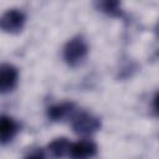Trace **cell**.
<instances>
[{
    "label": "cell",
    "mask_w": 159,
    "mask_h": 159,
    "mask_svg": "<svg viewBox=\"0 0 159 159\" xmlns=\"http://www.w3.org/2000/svg\"><path fill=\"white\" fill-rule=\"evenodd\" d=\"M73 107L75 104L72 102H63L60 104H55L47 109V116L51 120H61L73 111Z\"/></svg>",
    "instance_id": "obj_7"
},
{
    "label": "cell",
    "mask_w": 159,
    "mask_h": 159,
    "mask_svg": "<svg viewBox=\"0 0 159 159\" xmlns=\"http://www.w3.org/2000/svg\"><path fill=\"white\" fill-rule=\"evenodd\" d=\"M97 153V145L91 140H78L71 143L68 154L72 159H89Z\"/></svg>",
    "instance_id": "obj_5"
},
{
    "label": "cell",
    "mask_w": 159,
    "mask_h": 159,
    "mask_svg": "<svg viewBox=\"0 0 159 159\" xmlns=\"http://www.w3.org/2000/svg\"><path fill=\"white\" fill-rule=\"evenodd\" d=\"M25 159H45V154L41 149H36V150L31 152L30 154H27L25 157Z\"/></svg>",
    "instance_id": "obj_10"
},
{
    "label": "cell",
    "mask_w": 159,
    "mask_h": 159,
    "mask_svg": "<svg viewBox=\"0 0 159 159\" xmlns=\"http://www.w3.org/2000/svg\"><path fill=\"white\" fill-rule=\"evenodd\" d=\"M19 78V71L15 66L10 63L0 65V93L11 91Z\"/></svg>",
    "instance_id": "obj_4"
},
{
    "label": "cell",
    "mask_w": 159,
    "mask_h": 159,
    "mask_svg": "<svg viewBox=\"0 0 159 159\" xmlns=\"http://www.w3.org/2000/svg\"><path fill=\"white\" fill-rule=\"evenodd\" d=\"M87 52H88V46H87L86 41L82 37L77 36V37L71 39L65 45V47H63V60L70 66H76L86 57Z\"/></svg>",
    "instance_id": "obj_1"
},
{
    "label": "cell",
    "mask_w": 159,
    "mask_h": 159,
    "mask_svg": "<svg viewBox=\"0 0 159 159\" xmlns=\"http://www.w3.org/2000/svg\"><path fill=\"white\" fill-rule=\"evenodd\" d=\"M99 6L102 7V11L109 14V15H119L120 10H119V2L117 1H104V2H99Z\"/></svg>",
    "instance_id": "obj_9"
},
{
    "label": "cell",
    "mask_w": 159,
    "mask_h": 159,
    "mask_svg": "<svg viewBox=\"0 0 159 159\" xmlns=\"http://www.w3.org/2000/svg\"><path fill=\"white\" fill-rule=\"evenodd\" d=\"M71 143L66 138H56L48 144V152L55 159H60L68 153Z\"/></svg>",
    "instance_id": "obj_8"
},
{
    "label": "cell",
    "mask_w": 159,
    "mask_h": 159,
    "mask_svg": "<svg viewBox=\"0 0 159 159\" xmlns=\"http://www.w3.org/2000/svg\"><path fill=\"white\" fill-rule=\"evenodd\" d=\"M101 122L97 117L88 113H80L72 120V129L78 134H91L98 130Z\"/></svg>",
    "instance_id": "obj_3"
},
{
    "label": "cell",
    "mask_w": 159,
    "mask_h": 159,
    "mask_svg": "<svg viewBox=\"0 0 159 159\" xmlns=\"http://www.w3.org/2000/svg\"><path fill=\"white\" fill-rule=\"evenodd\" d=\"M25 24V15L19 9H9L0 17V29L5 32H19Z\"/></svg>",
    "instance_id": "obj_2"
},
{
    "label": "cell",
    "mask_w": 159,
    "mask_h": 159,
    "mask_svg": "<svg viewBox=\"0 0 159 159\" xmlns=\"http://www.w3.org/2000/svg\"><path fill=\"white\" fill-rule=\"evenodd\" d=\"M19 125L17 123L9 116L0 117V143L10 142L17 133Z\"/></svg>",
    "instance_id": "obj_6"
}]
</instances>
